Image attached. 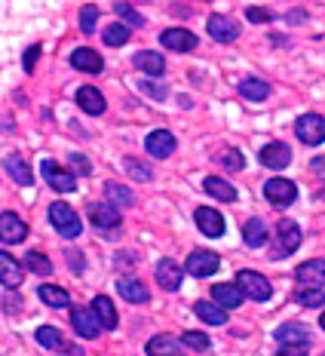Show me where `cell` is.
Wrapping results in <instances>:
<instances>
[{
    "mask_svg": "<svg viewBox=\"0 0 325 356\" xmlns=\"http://www.w3.org/2000/svg\"><path fill=\"white\" fill-rule=\"evenodd\" d=\"M276 341L279 344H310V329L301 323H285L276 329Z\"/></svg>",
    "mask_w": 325,
    "mask_h": 356,
    "instance_id": "24",
    "label": "cell"
},
{
    "mask_svg": "<svg viewBox=\"0 0 325 356\" xmlns=\"http://www.w3.org/2000/svg\"><path fill=\"white\" fill-rule=\"evenodd\" d=\"M289 22H304V13H298V10L289 13Z\"/></svg>",
    "mask_w": 325,
    "mask_h": 356,
    "instance_id": "51",
    "label": "cell"
},
{
    "mask_svg": "<svg viewBox=\"0 0 325 356\" xmlns=\"http://www.w3.org/2000/svg\"><path fill=\"white\" fill-rule=\"evenodd\" d=\"M25 264H28V270L37 273V277H49V273H53V264H49V258L40 255V252H28Z\"/></svg>",
    "mask_w": 325,
    "mask_h": 356,
    "instance_id": "35",
    "label": "cell"
},
{
    "mask_svg": "<svg viewBox=\"0 0 325 356\" xmlns=\"http://www.w3.org/2000/svg\"><path fill=\"white\" fill-rule=\"evenodd\" d=\"M194 218H197V227L206 236H221V234H224V215H221V212L199 206V209L194 212Z\"/></svg>",
    "mask_w": 325,
    "mask_h": 356,
    "instance_id": "13",
    "label": "cell"
},
{
    "mask_svg": "<svg viewBox=\"0 0 325 356\" xmlns=\"http://www.w3.org/2000/svg\"><path fill=\"white\" fill-rule=\"evenodd\" d=\"M240 92H242V99H249V102H264L270 95V83L249 77V80H242L240 83Z\"/></svg>",
    "mask_w": 325,
    "mask_h": 356,
    "instance_id": "33",
    "label": "cell"
},
{
    "mask_svg": "<svg viewBox=\"0 0 325 356\" xmlns=\"http://www.w3.org/2000/svg\"><path fill=\"white\" fill-rule=\"evenodd\" d=\"M37 295H40V301L49 304V307H68V304H71V295L65 292L62 286H53V283L40 286V289H37Z\"/></svg>",
    "mask_w": 325,
    "mask_h": 356,
    "instance_id": "30",
    "label": "cell"
},
{
    "mask_svg": "<svg viewBox=\"0 0 325 356\" xmlns=\"http://www.w3.org/2000/svg\"><path fill=\"white\" fill-rule=\"evenodd\" d=\"M114 10H117V16H123V19H126V25H129V28H142V25H144L142 13H138V10H132L129 3H117Z\"/></svg>",
    "mask_w": 325,
    "mask_h": 356,
    "instance_id": "39",
    "label": "cell"
},
{
    "mask_svg": "<svg viewBox=\"0 0 325 356\" xmlns=\"http://www.w3.org/2000/svg\"><path fill=\"white\" fill-rule=\"evenodd\" d=\"M22 280H25V270L10 252H0V283L6 289H19Z\"/></svg>",
    "mask_w": 325,
    "mask_h": 356,
    "instance_id": "12",
    "label": "cell"
},
{
    "mask_svg": "<svg viewBox=\"0 0 325 356\" xmlns=\"http://www.w3.org/2000/svg\"><path fill=\"white\" fill-rule=\"evenodd\" d=\"M105 194H108L110 203H114V209L117 206H132L135 203V194H132L129 188H123V184H114V181L105 184Z\"/></svg>",
    "mask_w": 325,
    "mask_h": 356,
    "instance_id": "34",
    "label": "cell"
},
{
    "mask_svg": "<svg viewBox=\"0 0 325 356\" xmlns=\"http://www.w3.org/2000/svg\"><path fill=\"white\" fill-rule=\"evenodd\" d=\"M144 147H147V154H151L153 160H162V157H172L175 147H178V142H175V136L169 129H157V132H151V136H147Z\"/></svg>",
    "mask_w": 325,
    "mask_h": 356,
    "instance_id": "9",
    "label": "cell"
},
{
    "mask_svg": "<svg viewBox=\"0 0 325 356\" xmlns=\"http://www.w3.org/2000/svg\"><path fill=\"white\" fill-rule=\"evenodd\" d=\"M160 43L166 49H172V53H190L197 47V34L184 31V28H166L160 34Z\"/></svg>",
    "mask_w": 325,
    "mask_h": 356,
    "instance_id": "11",
    "label": "cell"
},
{
    "mask_svg": "<svg viewBox=\"0 0 325 356\" xmlns=\"http://www.w3.org/2000/svg\"><path fill=\"white\" fill-rule=\"evenodd\" d=\"M90 310L95 314V320H99L101 329H117V310H114V301H110L108 295H95Z\"/></svg>",
    "mask_w": 325,
    "mask_h": 356,
    "instance_id": "19",
    "label": "cell"
},
{
    "mask_svg": "<svg viewBox=\"0 0 325 356\" xmlns=\"http://www.w3.org/2000/svg\"><path fill=\"white\" fill-rule=\"evenodd\" d=\"M246 16L249 19H252L255 22V25H264V22H270L273 16H270V13L267 10H264V6H249V10H246Z\"/></svg>",
    "mask_w": 325,
    "mask_h": 356,
    "instance_id": "45",
    "label": "cell"
},
{
    "mask_svg": "<svg viewBox=\"0 0 325 356\" xmlns=\"http://www.w3.org/2000/svg\"><path fill=\"white\" fill-rule=\"evenodd\" d=\"M65 255H68V261H71V270H74V273H83V255H80L77 249H68Z\"/></svg>",
    "mask_w": 325,
    "mask_h": 356,
    "instance_id": "47",
    "label": "cell"
},
{
    "mask_svg": "<svg viewBox=\"0 0 325 356\" xmlns=\"http://www.w3.org/2000/svg\"><path fill=\"white\" fill-rule=\"evenodd\" d=\"M294 132L304 145H322L325 142V117L319 114H304L294 123Z\"/></svg>",
    "mask_w": 325,
    "mask_h": 356,
    "instance_id": "5",
    "label": "cell"
},
{
    "mask_svg": "<svg viewBox=\"0 0 325 356\" xmlns=\"http://www.w3.org/2000/svg\"><path fill=\"white\" fill-rule=\"evenodd\" d=\"M209 34L215 37L218 43H231L240 37V25L227 16H209Z\"/></svg>",
    "mask_w": 325,
    "mask_h": 356,
    "instance_id": "17",
    "label": "cell"
},
{
    "mask_svg": "<svg viewBox=\"0 0 325 356\" xmlns=\"http://www.w3.org/2000/svg\"><path fill=\"white\" fill-rule=\"evenodd\" d=\"M242 240H246L249 249H261L264 243H267V227H264V221L261 218L246 221V227H242Z\"/></svg>",
    "mask_w": 325,
    "mask_h": 356,
    "instance_id": "29",
    "label": "cell"
},
{
    "mask_svg": "<svg viewBox=\"0 0 325 356\" xmlns=\"http://www.w3.org/2000/svg\"><path fill=\"white\" fill-rule=\"evenodd\" d=\"M34 338H37V344H40V347H47V350H62V347L68 344V341L62 338V332H58L56 325H40Z\"/></svg>",
    "mask_w": 325,
    "mask_h": 356,
    "instance_id": "31",
    "label": "cell"
},
{
    "mask_svg": "<svg viewBox=\"0 0 325 356\" xmlns=\"http://www.w3.org/2000/svg\"><path fill=\"white\" fill-rule=\"evenodd\" d=\"M181 341L190 347V350H209V347H212L209 335H203V332H184Z\"/></svg>",
    "mask_w": 325,
    "mask_h": 356,
    "instance_id": "40",
    "label": "cell"
},
{
    "mask_svg": "<svg viewBox=\"0 0 325 356\" xmlns=\"http://www.w3.org/2000/svg\"><path fill=\"white\" fill-rule=\"evenodd\" d=\"M58 353H62V356H83V350H80V347H74V344H65Z\"/></svg>",
    "mask_w": 325,
    "mask_h": 356,
    "instance_id": "49",
    "label": "cell"
},
{
    "mask_svg": "<svg viewBox=\"0 0 325 356\" xmlns=\"http://www.w3.org/2000/svg\"><path fill=\"white\" fill-rule=\"evenodd\" d=\"M276 240H279V246L273 249V258L292 255V252L301 246V227L294 225L292 218H283V221L276 225Z\"/></svg>",
    "mask_w": 325,
    "mask_h": 356,
    "instance_id": "3",
    "label": "cell"
},
{
    "mask_svg": "<svg viewBox=\"0 0 325 356\" xmlns=\"http://www.w3.org/2000/svg\"><path fill=\"white\" fill-rule=\"evenodd\" d=\"M142 92H147L151 99H157V102L166 99V89H162L160 83H151V80H144V83H142Z\"/></svg>",
    "mask_w": 325,
    "mask_h": 356,
    "instance_id": "46",
    "label": "cell"
},
{
    "mask_svg": "<svg viewBox=\"0 0 325 356\" xmlns=\"http://www.w3.org/2000/svg\"><path fill=\"white\" fill-rule=\"evenodd\" d=\"M25 236H28V225L19 218L16 212H3V215H0V243L16 246V243H25Z\"/></svg>",
    "mask_w": 325,
    "mask_h": 356,
    "instance_id": "7",
    "label": "cell"
},
{
    "mask_svg": "<svg viewBox=\"0 0 325 356\" xmlns=\"http://www.w3.org/2000/svg\"><path fill=\"white\" fill-rule=\"evenodd\" d=\"M117 292H120L129 304H144L147 298H151V292L144 289V283H138V280H129V277H123L120 283H117Z\"/></svg>",
    "mask_w": 325,
    "mask_h": 356,
    "instance_id": "28",
    "label": "cell"
},
{
    "mask_svg": "<svg viewBox=\"0 0 325 356\" xmlns=\"http://www.w3.org/2000/svg\"><path fill=\"white\" fill-rule=\"evenodd\" d=\"M194 310H197L199 320L209 323V325H224L227 323V310H221L218 304H212V301H199Z\"/></svg>",
    "mask_w": 325,
    "mask_h": 356,
    "instance_id": "32",
    "label": "cell"
},
{
    "mask_svg": "<svg viewBox=\"0 0 325 356\" xmlns=\"http://www.w3.org/2000/svg\"><path fill=\"white\" fill-rule=\"evenodd\" d=\"M294 277H298V283L304 286H325V261H307L301 264L298 270H294Z\"/></svg>",
    "mask_w": 325,
    "mask_h": 356,
    "instance_id": "23",
    "label": "cell"
},
{
    "mask_svg": "<svg viewBox=\"0 0 325 356\" xmlns=\"http://www.w3.org/2000/svg\"><path fill=\"white\" fill-rule=\"evenodd\" d=\"M236 286L242 289V295H249V298H255V301H267L273 295L270 280L261 277V273H255V270H240L236 273Z\"/></svg>",
    "mask_w": 325,
    "mask_h": 356,
    "instance_id": "2",
    "label": "cell"
},
{
    "mask_svg": "<svg viewBox=\"0 0 325 356\" xmlns=\"http://www.w3.org/2000/svg\"><path fill=\"white\" fill-rule=\"evenodd\" d=\"M264 197L273 206H292L298 200V188H294V181H289V178H270L264 184Z\"/></svg>",
    "mask_w": 325,
    "mask_h": 356,
    "instance_id": "6",
    "label": "cell"
},
{
    "mask_svg": "<svg viewBox=\"0 0 325 356\" xmlns=\"http://www.w3.org/2000/svg\"><path fill=\"white\" fill-rule=\"evenodd\" d=\"M77 105L86 111V114H105V95L95 86H80L77 89Z\"/></svg>",
    "mask_w": 325,
    "mask_h": 356,
    "instance_id": "21",
    "label": "cell"
},
{
    "mask_svg": "<svg viewBox=\"0 0 325 356\" xmlns=\"http://www.w3.org/2000/svg\"><path fill=\"white\" fill-rule=\"evenodd\" d=\"M313 172L319 175V178H325V157H316L313 160Z\"/></svg>",
    "mask_w": 325,
    "mask_h": 356,
    "instance_id": "50",
    "label": "cell"
},
{
    "mask_svg": "<svg viewBox=\"0 0 325 356\" xmlns=\"http://www.w3.org/2000/svg\"><path fill=\"white\" fill-rule=\"evenodd\" d=\"M123 169H126V172H129L132 178H135V181H151V178H153L151 169H147L142 160H135V157H126V163H123Z\"/></svg>",
    "mask_w": 325,
    "mask_h": 356,
    "instance_id": "37",
    "label": "cell"
},
{
    "mask_svg": "<svg viewBox=\"0 0 325 356\" xmlns=\"http://www.w3.org/2000/svg\"><path fill=\"white\" fill-rule=\"evenodd\" d=\"M221 163H224L231 172H236V169H242V154L236 151V147H227V151L221 154Z\"/></svg>",
    "mask_w": 325,
    "mask_h": 356,
    "instance_id": "42",
    "label": "cell"
},
{
    "mask_svg": "<svg viewBox=\"0 0 325 356\" xmlns=\"http://www.w3.org/2000/svg\"><path fill=\"white\" fill-rule=\"evenodd\" d=\"M132 65H135L138 71H144V74H153V77H160V74L166 71V58H162L160 53H151V49H142V53H135Z\"/></svg>",
    "mask_w": 325,
    "mask_h": 356,
    "instance_id": "22",
    "label": "cell"
},
{
    "mask_svg": "<svg viewBox=\"0 0 325 356\" xmlns=\"http://www.w3.org/2000/svg\"><path fill=\"white\" fill-rule=\"evenodd\" d=\"M310 344H279L276 356H307Z\"/></svg>",
    "mask_w": 325,
    "mask_h": 356,
    "instance_id": "43",
    "label": "cell"
},
{
    "mask_svg": "<svg viewBox=\"0 0 325 356\" xmlns=\"http://www.w3.org/2000/svg\"><path fill=\"white\" fill-rule=\"evenodd\" d=\"M319 325H322V329H325V314H322V316H319Z\"/></svg>",
    "mask_w": 325,
    "mask_h": 356,
    "instance_id": "52",
    "label": "cell"
},
{
    "mask_svg": "<svg viewBox=\"0 0 325 356\" xmlns=\"http://www.w3.org/2000/svg\"><path fill=\"white\" fill-rule=\"evenodd\" d=\"M71 323H74V332H77L80 338H95L99 335V320H95V314L92 310H86V307H74L71 310Z\"/></svg>",
    "mask_w": 325,
    "mask_h": 356,
    "instance_id": "14",
    "label": "cell"
},
{
    "mask_svg": "<svg viewBox=\"0 0 325 356\" xmlns=\"http://www.w3.org/2000/svg\"><path fill=\"white\" fill-rule=\"evenodd\" d=\"M129 40V28L126 25H108L105 28V43L108 47H123Z\"/></svg>",
    "mask_w": 325,
    "mask_h": 356,
    "instance_id": "38",
    "label": "cell"
},
{
    "mask_svg": "<svg viewBox=\"0 0 325 356\" xmlns=\"http://www.w3.org/2000/svg\"><path fill=\"white\" fill-rule=\"evenodd\" d=\"M40 172H43V178H47V184L53 191H62V194H71V191H77V178H74L68 169L58 166V163H53V160H43L40 163Z\"/></svg>",
    "mask_w": 325,
    "mask_h": 356,
    "instance_id": "4",
    "label": "cell"
},
{
    "mask_svg": "<svg viewBox=\"0 0 325 356\" xmlns=\"http://www.w3.org/2000/svg\"><path fill=\"white\" fill-rule=\"evenodd\" d=\"M71 166H74V172H80V175H90L92 172L90 160H86L83 154H71Z\"/></svg>",
    "mask_w": 325,
    "mask_h": 356,
    "instance_id": "44",
    "label": "cell"
},
{
    "mask_svg": "<svg viewBox=\"0 0 325 356\" xmlns=\"http://www.w3.org/2000/svg\"><path fill=\"white\" fill-rule=\"evenodd\" d=\"M181 277H184L181 264H175L172 258H162V261L157 264V283L166 289V292H175V289L181 286Z\"/></svg>",
    "mask_w": 325,
    "mask_h": 356,
    "instance_id": "15",
    "label": "cell"
},
{
    "mask_svg": "<svg viewBox=\"0 0 325 356\" xmlns=\"http://www.w3.org/2000/svg\"><path fill=\"white\" fill-rule=\"evenodd\" d=\"M188 273L190 277H212V273L221 267V261H218V255L215 252H206V249H197V252H190V258H188Z\"/></svg>",
    "mask_w": 325,
    "mask_h": 356,
    "instance_id": "8",
    "label": "cell"
},
{
    "mask_svg": "<svg viewBox=\"0 0 325 356\" xmlns=\"http://www.w3.org/2000/svg\"><path fill=\"white\" fill-rule=\"evenodd\" d=\"M90 221L101 231H110V227L120 225V212L114 206H105V203H92L90 206Z\"/></svg>",
    "mask_w": 325,
    "mask_h": 356,
    "instance_id": "20",
    "label": "cell"
},
{
    "mask_svg": "<svg viewBox=\"0 0 325 356\" xmlns=\"http://www.w3.org/2000/svg\"><path fill=\"white\" fill-rule=\"evenodd\" d=\"M71 65L77 71H86V74H99L101 68H105V62H101V56L95 53V49L90 47H80V49H74L71 53Z\"/></svg>",
    "mask_w": 325,
    "mask_h": 356,
    "instance_id": "16",
    "label": "cell"
},
{
    "mask_svg": "<svg viewBox=\"0 0 325 356\" xmlns=\"http://www.w3.org/2000/svg\"><path fill=\"white\" fill-rule=\"evenodd\" d=\"M95 19H99V6H83L80 10V28H83V34H92L95 31Z\"/></svg>",
    "mask_w": 325,
    "mask_h": 356,
    "instance_id": "41",
    "label": "cell"
},
{
    "mask_svg": "<svg viewBox=\"0 0 325 356\" xmlns=\"http://www.w3.org/2000/svg\"><path fill=\"white\" fill-rule=\"evenodd\" d=\"M212 295H215V304L221 310H233V307H240L242 304V289L240 286H233V283H218L215 289H212Z\"/></svg>",
    "mask_w": 325,
    "mask_h": 356,
    "instance_id": "18",
    "label": "cell"
},
{
    "mask_svg": "<svg viewBox=\"0 0 325 356\" xmlns=\"http://www.w3.org/2000/svg\"><path fill=\"white\" fill-rule=\"evenodd\" d=\"M3 166H6V172H10L16 181L22 184V188H28V184H34V172H31V166H28L25 160L19 157V154H10V157L3 160Z\"/></svg>",
    "mask_w": 325,
    "mask_h": 356,
    "instance_id": "27",
    "label": "cell"
},
{
    "mask_svg": "<svg viewBox=\"0 0 325 356\" xmlns=\"http://www.w3.org/2000/svg\"><path fill=\"white\" fill-rule=\"evenodd\" d=\"M258 157H261V163L267 169H285L292 163V147L285 145V142H270V145H264L261 147V154H258Z\"/></svg>",
    "mask_w": 325,
    "mask_h": 356,
    "instance_id": "10",
    "label": "cell"
},
{
    "mask_svg": "<svg viewBox=\"0 0 325 356\" xmlns=\"http://www.w3.org/2000/svg\"><path fill=\"white\" fill-rule=\"evenodd\" d=\"M49 221H53V227L58 234L65 236V240H74V236H80V215L71 209L68 203H53L49 206Z\"/></svg>",
    "mask_w": 325,
    "mask_h": 356,
    "instance_id": "1",
    "label": "cell"
},
{
    "mask_svg": "<svg viewBox=\"0 0 325 356\" xmlns=\"http://www.w3.org/2000/svg\"><path fill=\"white\" fill-rule=\"evenodd\" d=\"M203 191H206V194H212L215 200H221V203H233V200H236V188H233V184H227L224 178H218V175L206 178Z\"/></svg>",
    "mask_w": 325,
    "mask_h": 356,
    "instance_id": "25",
    "label": "cell"
},
{
    "mask_svg": "<svg viewBox=\"0 0 325 356\" xmlns=\"http://www.w3.org/2000/svg\"><path fill=\"white\" fill-rule=\"evenodd\" d=\"M37 58H40V47H37V43H34V47H31V49H28V53H25V71H34Z\"/></svg>",
    "mask_w": 325,
    "mask_h": 356,
    "instance_id": "48",
    "label": "cell"
},
{
    "mask_svg": "<svg viewBox=\"0 0 325 356\" xmlns=\"http://www.w3.org/2000/svg\"><path fill=\"white\" fill-rule=\"evenodd\" d=\"M147 356H181V344L172 335H157L147 341Z\"/></svg>",
    "mask_w": 325,
    "mask_h": 356,
    "instance_id": "26",
    "label": "cell"
},
{
    "mask_svg": "<svg viewBox=\"0 0 325 356\" xmlns=\"http://www.w3.org/2000/svg\"><path fill=\"white\" fill-rule=\"evenodd\" d=\"M294 301H298L301 307H322L325 304V289H301V292L294 295Z\"/></svg>",
    "mask_w": 325,
    "mask_h": 356,
    "instance_id": "36",
    "label": "cell"
}]
</instances>
